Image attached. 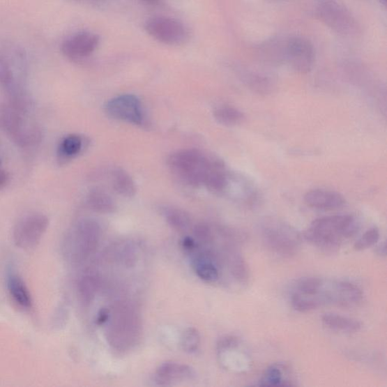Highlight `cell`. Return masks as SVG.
Masks as SVG:
<instances>
[{
	"label": "cell",
	"instance_id": "cell-1",
	"mask_svg": "<svg viewBox=\"0 0 387 387\" xmlns=\"http://www.w3.org/2000/svg\"><path fill=\"white\" fill-rule=\"evenodd\" d=\"M358 229V222L353 215H329L314 220L305 232L304 238L326 253L334 254L342 242L353 237Z\"/></svg>",
	"mask_w": 387,
	"mask_h": 387
},
{
	"label": "cell",
	"instance_id": "cell-2",
	"mask_svg": "<svg viewBox=\"0 0 387 387\" xmlns=\"http://www.w3.org/2000/svg\"><path fill=\"white\" fill-rule=\"evenodd\" d=\"M4 130L16 145L22 149L37 146L42 139V132L26 112V104L20 97L13 98L3 111Z\"/></svg>",
	"mask_w": 387,
	"mask_h": 387
},
{
	"label": "cell",
	"instance_id": "cell-3",
	"mask_svg": "<svg viewBox=\"0 0 387 387\" xmlns=\"http://www.w3.org/2000/svg\"><path fill=\"white\" fill-rule=\"evenodd\" d=\"M260 234L266 247L274 254L291 257L300 249L299 233L283 221L268 218L260 225Z\"/></svg>",
	"mask_w": 387,
	"mask_h": 387
},
{
	"label": "cell",
	"instance_id": "cell-4",
	"mask_svg": "<svg viewBox=\"0 0 387 387\" xmlns=\"http://www.w3.org/2000/svg\"><path fill=\"white\" fill-rule=\"evenodd\" d=\"M215 162H212L199 151L187 149L171 155L169 165L173 172L185 182L199 185L204 183Z\"/></svg>",
	"mask_w": 387,
	"mask_h": 387
},
{
	"label": "cell",
	"instance_id": "cell-5",
	"mask_svg": "<svg viewBox=\"0 0 387 387\" xmlns=\"http://www.w3.org/2000/svg\"><path fill=\"white\" fill-rule=\"evenodd\" d=\"M101 229L95 220H80L66 242V254L69 259L75 264L84 262L96 249Z\"/></svg>",
	"mask_w": 387,
	"mask_h": 387
},
{
	"label": "cell",
	"instance_id": "cell-6",
	"mask_svg": "<svg viewBox=\"0 0 387 387\" xmlns=\"http://www.w3.org/2000/svg\"><path fill=\"white\" fill-rule=\"evenodd\" d=\"M50 221L42 213H31L24 215L15 224L13 239L15 245L23 250L38 247L49 227Z\"/></svg>",
	"mask_w": 387,
	"mask_h": 387
},
{
	"label": "cell",
	"instance_id": "cell-7",
	"mask_svg": "<svg viewBox=\"0 0 387 387\" xmlns=\"http://www.w3.org/2000/svg\"><path fill=\"white\" fill-rule=\"evenodd\" d=\"M146 30L153 38L167 45H180L189 38V32L181 22L168 17H153L146 23Z\"/></svg>",
	"mask_w": 387,
	"mask_h": 387
},
{
	"label": "cell",
	"instance_id": "cell-8",
	"mask_svg": "<svg viewBox=\"0 0 387 387\" xmlns=\"http://www.w3.org/2000/svg\"><path fill=\"white\" fill-rule=\"evenodd\" d=\"M286 59L291 68L300 74H308L314 65V52L310 41L295 38L287 42Z\"/></svg>",
	"mask_w": 387,
	"mask_h": 387
},
{
	"label": "cell",
	"instance_id": "cell-9",
	"mask_svg": "<svg viewBox=\"0 0 387 387\" xmlns=\"http://www.w3.org/2000/svg\"><path fill=\"white\" fill-rule=\"evenodd\" d=\"M106 111L115 119L137 125L142 122L140 103L132 95H123L112 98L107 103Z\"/></svg>",
	"mask_w": 387,
	"mask_h": 387
},
{
	"label": "cell",
	"instance_id": "cell-10",
	"mask_svg": "<svg viewBox=\"0 0 387 387\" xmlns=\"http://www.w3.org/2000/svg\"><path fill=\"white\" fill-rule=\"evenodd\" d=\"M100 44L98 35L89 32L78 33L62 43L61 50L68 58L84 59L93 53Z\"/></svg>",
	"mask_w": 387,
	"mask_h": 387
},
{
	"label": "cell",
	"instance_id": "cell-11",
	"mask_svg": "<svg viewBox=\"0 0 387 387\" xmlns=\"http://www.w3.org/2000/svg\"><path fill=\"white\" fill-rule=\"evenodd\" d=\"M324 296L326 302H331L344 308L354 307L363 299L362 290L357 285L349 282L335 283L332 289Z\"/></svg>",
	"mask_w": 387,
	"mask_h": 387
},
{
	"label": "cell",
	"instance_id": "cell-12",
	"mask_svg": "<svg viewBox=\"0 0 387 387\" xmlns=\"http://www.w3.org/2000/svg\"><path fill=\"white\" fill-rule=\"evenodd\" d=\"M304 202L310 208L321 211L338 210L346 204L344 195L326 189H313L304 195Z\"/></svg>",
	"mask_w": 387,
	"mask_h": 387
},
{
	"label": "cell",
	"instance_id": "cell-13",
	"mask_svg": "<svg viewBox=\"0 0 387 387\" xmlns=\"http://www.w3.org/2000/svg\"><path fill=\"white\" fill-rule=\"evenodd\" d=\"M156 375L160 384H167L175 380H192L196 377V372L187 365L167 362L158 367Z\"/></svg>",
	"mask_w": 387,
	"mask_h": 387
},
{
	"label": "cell",
	"instance_id": "cell-14",
	"mask_svg": "<svg viewBox=\"0 0 387 387\" xmlns=\"http://www.w3.org/2000/svg\"><path fill=\"white\" fill-rule=\"evenodd\" d=\"M7 289L15 303L24 310L32 308V298L29 287L23 279L17 274L10 273L7 277Z\"/></svg>",
	"mask_w": 387,
	"mask_h": 387
},
{
	"label": "cell",
	"instance_id": "cell-15",
	"mask_svg": "<svg viewBox=\"0 0 387 387\" xmlns=\"http://www.w3.org/2000/svg\"><path fill=\"white\" fill-rule=\"evenodd\" d=\"M193 267L197 276L206 282H214L220 277L219 268L213 255L205 252L194 259Z\"/></svg>",
	"mask_w": 387,
	"mask_h": 387
},
{
	"label": "cell",
	"instance_id": "cell-16",
	"mask_svg": "<svg viewBox=\"0 0 387 387\" xmlns=\"http://www.w3.org/2000/svg\"><path fill=\"white\" fill-rule=\"evenodd\" d=\"M84 147V139L77 134H70L63 138L57 149V160L60 165H65L74 159Z\"/></svg>",
	"mask_w": 387,
	"mask_h": 387
},
{
	"label": "cell",
	"instance_id": "cell-17",
	"mask_svg": "<svg viewBox=\"0 0 387 387\" xmlns=\"http://www.w3.org/2000/svg\"><path fill=\"white\" fill-rule=\"evenodd\" d=\"M323 325L329 329L354 334L363 328V323L357 319L340 316L338 314L326 313L321 317Z\"/></svg>",
	"mask_w": 387,
	"mask_h": 387
},
{
	"label": "cell",
	"instance_id": "cell-18",
	"mask_svg": "<svg viewBox=\"0 0 387 387\" xmlns=\"http://www.w3.org/2000/svg\"><path fill=\"white\" fill-rule=\"evenodd\" d=\"M214 118L218 123L227 126V127H236L246 121V116L244 113L231 106L218 107L214 112Z\"/></svg>",
	"mask_w": 387,
	"mask_h": 387
},
{
	"label": "cell",
	"instance_id": "cell-19",
	"mask_svg": "<svg viewBox=\"0 0 387 387\" xmlns=\"http://www.w3.org/2000/svg\"><path fill=\"white\" fill-rule=\"evenodd\" d=\"M88 204L93 211L100 213H112L116 210V204L111 196L100 190L90 193Z\"/></svg>",
	"mask_w": 387,
	"mask_h": 387
},
{
	"label": "cell",
	"instance_id": "cell-20",
	"mask_svg": "<svg viewBox=\"0 0 387 387\" xmlns=\"http://www.w3.org/2000/svg\"><path fill=\"white\" fill-rule=\"evenodd\" d=\"M323 284V281L319 278H303L296 282L294 293L308 298H319L324 303L321 296H319Z\"/></svg>",
	"mask_w": 387,
	"mask_h": 387
},
{
	"label": "cell",
	"instance_id": "cell-21",
	"mask_svg": "<svg viewBox=\"0 0 387 387\" xmlns=\"http://www.w3.org/2000/svg\"><path fill=\"white\" fill-rule=\"evenodd\" d=\"M114 190L124 197H132L136 193L137 188L131 176L124 170L116 169L112 175Z\"/></svg>",
	"mask_w": 387,
	"mask_h": 387
},
{
	"label": "cell",
	"instance_id": "cell-22",
	"mask_svg": "<svg viewBox=\"0 0 387 387\" xmlns=\"http://www.w3.org/2000/svg\"><path fill=\"white\" fill-rule=\"evenodd\" d=\"M229 264L231 273L241 284H246L249 279V270L244 257L237 250H232L229 255Z\"/></svg>",
	"mask_w": 387,
	"mask_h": 387
},
{
	"label": "cell",
	"instance_id": "cell-23",
	"mask_svg": "<svg viewBox=\"0 0 387 387\" xmlns=\"http://www.w3.org/2000/svg\"><path fill=\"white\" fill-rule=\"evenodd\" d=\"M97 278L92 275H85L79 278L77 291L81 302L89 304L95 298L98 290Z\"/></svg>",
	"mask_w": 387,
	"mask_h": 387
},
{
	"label": "cell",
	"instance_id": "cell-24",
	"mask_svg": "<svg viewBox=\"0 0 387 387\" xmlns=\"http://www.w3.org/2000/svg\"><path fill=\"white\" fill-rule=\"evenodd\" d=\"M165 217L169 226L177 231L185 232L191 227L190 215L181 209L167 208Z\"/></svg>",
	"mask_w": 387,
	"mask_h": 387
},
{
	"label": "cell",
	"instance_id": "cell-25",
	"mask_svg": "<svg viewBox=\"0 0 387 387\" xmlns=\"http://www.w3.org/2000/svg\"><path fill=\"white\" fill-rule=\"evenodd\" d=\"M292 307L300 312H308L318 309L323 304L319 298H308L294 293L291 298Z\"/></svg>",
	"mask_w": 387,
	"mask_h": 387
},
{
	"label": "cell",
	"instance_id": "cell-26",
	"mask_svg": "<svg viewBox=\"0 0 387 387\" xmlns=\"http://www.w3.org/2000/svg\"><path fill=\"white\" fill-rule=\"evenodd\" d=\"M200 344V334L196 328H189L183 332L181 338V346L185 353H195L199 349Z\"/></svg>",
	"mask_w": 387,
	"mask_h": 387
},
{
	"label": "cell",
	"instance_id": "cell-27",
	"mask_svg": "<svg viewBox=\"0 0 387 387\" xmlns=\"http://www.w3.org/2000/svg\"><path fill=\"white\" fill-rule=\"evenodd\" d=\"M381 236L380 230L372 227L367 230L354 245L356 251H363L375 245Z\"/></svg>",
	"mask_w": 387,
	"mask_h": 387
},
{
	"label": "cell",
	"instance_id": "cell-28",
	"mask_svg": "<svg viewBox=\"0 0 387 387\" xmlns=\"http://www.w3.org/2000/svg\"><path fill=\"white\" fill-rule=\"evenodd\" d=\"M259 385L264 386H291L290 384H287V381H284L282 372L277 366H272L267 369L266 374Z\"/></svg>",
	"mask_w": 387,
	"mask_h": 387
},
{
	"label": "cell",
	"instance_id": "cell-29",
	"mask_svg": "<svg viewBox=\"0 0 387 387\" xmlns=\"http://www.w3.org/2000/svg\"><path fill=\"white\" fill-rule=\"evenodd\" d=\"M0 85L12 90L15 85V75L10 61L0 56Z\"/></svg>",
	"mask_w": 387,
	"mask_h": 387
},
{
	"label": "cell",
	"instance_id": "cell-30",
	"mask_svg": "<svg viewBox=\"0 0 387 387\" xmlns=\"http://www.w3.org/2000/svg\"><path fill=\"white\" fill-rule=\"evenodd\" d=\"M240 342V338L236 336H224L218 341V349L220 352H225V351L235 349L239 346Z\"/></svg>",
	"mask_w": 387,
	"mask_h": 387
},
{
	"label": "cell",
	"instance_id": "cell-31",
	"mask_svg": "<svg viewBox=\"0 0 387 387\" xmlns=\"http://www.w3.org/2000/svg\"><path fill=\"white\" fill-rule=\"evenodd\" d=\"M195 235L197 239L203 243H208L212 240V233L210 228L204 224L199 225L195 227Z\"/></svg>",
	"mask_w": 387,
	"mask_h": 387
},
{
	"label": "cell",
	"instance_id": "cell-32",
	"mask_svg": "<svg viewBox=\"0 0 387 387\" xmlns=\"http://www.w3.org/2000/svg\"><path fill=\"white\" fill-rule=\"evenodd\" d=\"M110 317V311L107 309H102L98 312V317L96 319V323L98 326H102L107 320H109Z\"/></svg>",
	"mask_w": 387,
	"mask_h": 387
},
{
	"label": "cell",
	"instance_id": "cell-33",
	"mask_svg": "<svg viewBox=\"0 0 387 387\" xmlns=\"http://www.w3.org/2000/svg\"><path fill=\"white\" fill-rule=\"evenodd\" d=\"M182 246L186 251H192L195 248V241L189 237L185 238L182 241Z\"/></svg>",
	"mask_w": 387,
	"mask_h": 387
},
{
	"label": "cell",
	"instance_id": "cell-34",
	"mask_svg": "<svg viewBox=\"0 0 387 387\" xmlns=\"http://www.w3.org/2000/svg\"><path fill=\"white\" fill-rule=\"evenodd\" d=\"M8 179H10V176H8L6 171L0 168V190H2L6 186Z\"/></svg>",
	"mask_w": 387,
	"mask_h": 387
},
{
	"label": "cell",
	"instance_id": "cell-35",
	"mask_svg": "<svg viewBox=\"0 0 387 387\" xmlns=\"http://www.w3.org/2000/svg\"><path fill=\"white\" fill-rule=\"evenodd\" d=\"M377 253L381 257H386V242H384L379 247L377 248Z\"/></svg>",
	"mask_w": 387,
	"mask_h": 387
},
{
	"label": "cell",
	"instance_id": "cell-36",
	"mask_svg": "<svg viewBox=\"0 0 387 387\" xmlns=\"http://www.w3.org/2000/svg\"><path fill=\"white\" fill-rule=\"evenodd\" d=\"M143 1H145L151 5H157L159 3L160 0H143Z\"/></svg>",
	"mask_w": 387,
	"mask_h": 387
},
{
	"label": "cell",
	"instance_id": "cell-37",
	"mask_svg": "<svg viewBox=\"0 0 387 387\" xmlns=\"http://www.w3.org/2000/svg\"><path fill=\"white\" fill-rule=\"evenodd\" d=\"M381 1L383 3L384 5H386V0H381Z\"/></svg>",
	"mask_w": 387,
	"mask_h": 387
},
{
	"label": "cell",
	"instance_id": "cell-38",
	"mask_svg": "<svg viewBox=\"0 0 387 387\" xmlns=\"http://www.w3.org/2000/svg\"><path fill=\"white\" fill-rule=\"evenodd\" d=\"M0 165H1V161H0Z\"/></svg>",
	"mask_w": 387,
	"mask_h": 387
}]
</instances>
